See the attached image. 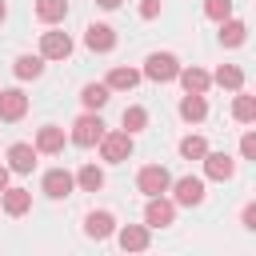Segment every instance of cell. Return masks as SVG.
I'll use <instances>...</instances> for the list:
<instances>
[{
    "label": "cell",
    "mask_w": 256,
    "mask_h": 256,
    "mask_svg": "<svg viewBox=\"0 0 256 256\" xmlns=\"http://www.w3.org/2000/svg\"><path fill=\"white\" fill-rule=\"evenodd\" d=\"M100 136H104V120H100V112H84V116H76V120H72L68 140H72L76 148H92Z\"/></svg>",
    "instance_id": "6da1fadb"
},
{
    "label": "cell",
    "mask_w": 256,
    "mask_h": 256,
    "mask_svg": "<svg viewBox=\"0 0 256 256\" xmlns=\"http://www.w3.org/2000/svg\"><path fill=\"white\" fill-rule=\"evenodd\" d=\"M100 144V156H104V164H124L128 156H132V132H108L104 128V136L96 140Z\"/></svg>",
    "instance_id": "7a4b0ae2"
},
{
    "label": "cell",
    "mask_w": 256,
    "mask_h": 256,
    "mask_svg": "<svg viewBox=\"0 0 256 256\" xmlns=\"http://www.w3.org/2000/svg\"><path fill=\"white\" fill-rule=\"evenodd\" d=\"M176 72H180V60H176L172 52H152V56L144 60V72H140V76H148V80H156V84H168V80H176Z\"/></svg>",
    "instance_id": "3957f363"
},
{
    "label": "cell",
    "mask_w": 256,
    "mask_h": 256,
    "mask_svg": "<svg viewBox=\"0 0 256 256\" xmlns=\"http://www.w3.org/2000/svg\"><path fill=\"white\" fill-rule=\"evenodd\" d=\"M168 184H172V176H168L164 164H144V168L136 172V188H140L144 196H164Z\"/></svg>",
    "instance_id": "277c9868"
},
{
    "label": "cell",
    "mask_w": 256,
    "mask_h": 256,
    "mask_svg": "<svg viewBox=\"0 0 256 256\" xmlns=\"http://www.w3.org/2000/svg\"><path fill=\"white\" fill-rule=\"evenodd\" d=\"M168 192H172V204H184V208L204 204V180L200 176H180L168 184Z\"/></svg>",
    "instance_id": "5b68a950"
},
{
    "label": "cell",
    "mask_w": 256,
    "mask_h": 256,
    "mask_svg": "<svg viewBox=\"0 0 256 256\" xmlns=\"http://www.w3.org/2000/svg\"><path fill=\"white\" fill-rule=\"evenodd\" d=\"M40 188H44V196L64 200V196H72L76 180H72V172H68V168H48V172H44V180H40Z\"/></svg>",
    "instance_id": "8992f818"
},
{
    "label": "cell",
    "mask_w": 256,
    "mask_h": 256,
    "mask_svg": "<svg viewBox=\"0 0 256 256\" xmlns=\"http://www.w3.org/2000/svg\"><path fill=\"white\" fill-rule=\"evenodd\" d=\"M176 220V204L168 196H148V208H144V224L148 228H168Z\"/></svg>",
    "instance_id": "52a82bcc"
},
{
    "label": "cell",
    "mask_w": 256,
    "mask_h": 256,
    "mask_svg": "<svg viewBox=\"0 0 256 256\" xmlns=\"http://www.w3.org/2000/svg\"><path fill=\"white\" fill-rule=\"evenodd\" d=\"M24 112H28V96L20 88H0V120L16 124V120H24Z\"/></svg>",
    "instance_id": "ba28073f"
},
{
    "label": "cell",
    "mask_w": 256,
    "mask_h": 256,
    "mask_svg": "<svg viewBox=\"0 0 256 256\" xmlns=\"http://www.w3.org/2000/svg\"><path fill=\"white\" fill-rule=\"evenodd\" d=\"M40 56L44 60H68L72 56V36L68 32H40Z\"/></svg>",
    "instance_id": "9c48e42d"
},
{
    "label": "cell",
    "mask_w": 256,
    "mask_h": 256,
    "mask_svg": "<svg viewBox=\"0 0 256 256\" xmlns=\"http://www.w3.org/2000/svg\"><path fill=\"white\" fill-rule=\"evenodd\" d=\"M204 176L208 180H232L236 176V160L228 156V152H204Z\"/></svg>",
    "instance_id": "30bf717a"
},
{
    "label": "cell",
    "mask_w": 256,
    "mask_h": 256,
    "mask_svg": "<svg viewBox=\"0 0 256 256\" xmlns=\"http://www.w3.org/2000/svg\"><path fill=\"white\" fill-rule=\"evenodd\" d=\"M84 44L92 52H112L116 48V28L112 24H88L84 28Z\"/></svg>",
    "instance_id": "8fae6325"
},
{
    "label": "cell",
    "mask_w": 256,
    "mask_h": 256,
    "mask_svg": "<svg viewBox=\"0 0 256 256\" xmlns=\"http://www.w3.org/2000/svg\"><path fill=\"white\" fill-rule=\"evenodd\" d=\"M36 156H40L36 144H24V140L12 144V148H8V172H32V168H36Z\"/></svg>",
    "instance_id": "7c38bea8"
},
{
    "label": "cell",
    "mask_w": 256,
    "mask_h": 256,
    "mask_svg": "<svg viewBox=\"0 0 256 256\" xmlns=\"http://www.w3.org/2000/svg\"><path fill=\"white\" fill-rule=\"evenodd\" d=\"M176 80L184 84V92H196V96H204V92L212 88V76H208L204 68H196V64H192V68H184V64H180V72H176Z\"/></svg>",
    "instance_id": "4fadbf2b"
},
{
    "label": "cell",
    "mask_w": 256,
    "mask_h": 256,
    "mask_svg": "<svg viewBox=\"0 0 256 256\" xmlns=\"http://www.w3.org/2000/svg\"><path fill=\"white\" fill-rule=\"evenodd\" d=\"M0 208H4L8 216H24V212L32 208V192H28V188H4V192H0Z\"/></svg>",
    "instance_id": "5bb4252c"
},
{
    "label": "cell",
    "mask_w": 256,
    "mask_h": 256,
    "mask_svg": "<svg viewBox=\"0 0 256 256\" xmlns=\"http://www.w3.org/2000/svg\"><path fill=\"white\" fill-rule=\"evenodd\" d=\"M84 232H88L92 240H108V236L116 232V216H112V212H88V216H84Z\"/></svg>",
    "instance_id": "9a60e30c"
},
{
    "label": "cell",
    "mask_w": 256,
    "mask_h": 256,
    "mask_svg": "<svg viewBox=\"0 0 256 256\" xmlns=\"http://www.w3.org/2000/svg\"><path fill=\"white\" fill-rule=\"evenodd\" d=\"M116 240H120L124 252H144L148 248V224H124L116 232Z\"/></svg>",
    "instance_id": "2e32d148"
},
{
    "label": "cell",
    "mask_w": 256,
    "mask_h": 256,
    "mask_svg": "<svg viewBox=\"0 0 256 256\" xmlns=\"http://www.w3.org/2000/svg\"><path fill=\"white\" fill-rule=\"evenodd\" d=\"M36 152H48V156L64 152V128H56V124H44V128L36 132Z\"/></svg>",
    "instance_id": "e0dca14e"
},
{
    "label": "cell",
    "mask_w": 256,
    "mask_h": 256,
    "mask_svg": "<svg viewBox=\"0 0 256 256\" xmlns=\"http://www.w3.org/2000/svg\"><path fill=\"white\" fill-rule=\"evenodd\" d=\"M244 40H248V24L244 20H232V16L220 20V44L224 48H240Z\"/></svg>",
    "instance_id": "ac0fdd59"
},
{
    "label": "cell",
    "mask_w": 256,
    "mask_h": 256,
    "mask_svg": "<svg viewBox=\"0 0 256 256\" xmlns=\"http://www.w3.org/2000/svg\"><path fill=\"white\" fill-rule=\"evenodd\" d=\"M12 72H16V80H36V76H44V56L36 52H24V56H16V64H12Z\"/></svg>",
    "instance_id": "d6986e66"
},
{
    "label": "cell",
    "mask_w": 256,
    "mask_h": 256,
    "mask_svg": "<svg viewBox=\"0 0 256 256\" xmlns=\"http://www.w3.org/2000/svg\"><path fill=\"white\" fill-rule=\"evenodd\" d=\"M108 96H112L108 84H84V88H80V104H84L88 112H100V108L108 104Z\"/></svg>",
    "instance_id": "ffe728a7"
},
{
    "label": "cell",
    "mask_w": 256,
    "mask_h": 256,
    "mask_svg": "<svg viewBox=\"0 0 256 256\" xmlns=\"http://www.w3.org/2000/svg\"><path fill=\"white\" fill-rule=\"evenodd\" d=\"M180 116H184L188 124H200V120L208 116V100L196 96V92H184V100H180Z\"/></svg>",
    "instance_id": "44dd1931"
},
{
    "label": "cell",
    "mask_w": 256,
    "mask_h": 256,
    "mask_svg": "<svg viewBox=\"0 0 256 256\" xmlns=\"http://www.w3.org/2000/svg\"><path fill=\"white\" fill-rule=\"evenodd\" d=\"M104 84H108L112 92H132V88L140 84V72H136V68H112Z\"/></svg>",
    "instance_id": "7402d4cb"
},
{
    "label": "cell",
    "mask_w": 256,
    "mask_h": 256,
    "mask_svg": "<svg viewBox=\"0 0 256 256\" xmlns=\"http://www.w3.org/2000/svg\"><path fill=\"white\" fill-rule=\"evenodd\" d=\"M64 16H68V0H36V20L60 24Z\"/></svg>",
    "instance_id": "603a6c76"
},
{
    "label": "cell",
    "mask_w": 256,
    "mask_h": 256,
    "mask_svg": "<svg viewBox=\"0 0 256 256\" xmlns=\"http://www.w3.org/2000/svg\"><path fill=\"white\" fill-rule=\"evenodd\" d=\"M212 80H216L220 88H232V92H240V88H244V68H240V64H220Z\"/></svg>",
    "instance_id": "cb8c5ba5"
},
{
    "label": "cell",
    "mask_w": 256,
    "mask_h": 256,
    "mask_svg": "<svg viewBox=\"0 0 256 256\" xmlns=\"http://www.w3.org/2000/svg\"><path fill=\"white\" fill-rule=\"evenodd\" d=\"M232 120H236V124H252V120H256V96H248L244 88H240V96L232 100Z\"/></svg>",
    "instance_id": "d4e9b609"
},
{
    "label": "cell",
    "mask_w": 256,
    "mask_h": 256,
    "mask_svg": "<svg viewBox=\"0 0 256 256\" xmlns=\"http://www.w3.org/2000/svg\"><path fill=\"white\" fill-rule=\"evenodd\" d=\"M72 180H76V188H84V192H100V188H104V168L84 164V168H80Z\"/></svg>",
    "instance_id": "484cf974"
},
{
    "label": "cell",
    "mask_w": 256,
    "mask_h": 256,
    "mask_svg": "<svg viewBox=\"0 0 256 256\" xmlns=\"http://www.w3.org/2000/svg\"><path fill=\"white\" fill-rule=\"evenodd\" d=\"M120 120H124V132H132V136H136V132H144V128H148V108H144V104H128Z\"/></svg>",
    "instance_id": "4316f807"
},
{
    "label": "cell",
    "mask_w": 256,
    "mask_h": 256,
    "mask_svg": "<svg viewBox=\"0 0 256 256\" xmlns=\"http://www.w3.org/2000/svg\"><path fill=\"white\" fill-rule=\"evenodd\" d=\"M204 152H208V140L204 136H184L180 140V156L184 160H204Z\"/></svg>",
    "instance_id": "83f0119b"
},
{
    "label": "cell",
    "mask_w": 256,
    "mask_h": 256,
    "mask_svg": "<svg viewBox=\"0 0 256 256\" xmlns=\"http://www.w3.org/2000/svg\"><path fill=\"white\" fill-rule=\"evenodd\" d=\"M204 16L216 20V24L228 20V16H232V0H204Z\"/></svg>",
    "instance_id": "f1b7e54d"
},
{
    "label": "cell",
    "mask_w": 256,
    "mask_h": 256,
    "mask_svg": "<svg viewBox=\"0 0 256 256\" xmlns=\"http://www.w3.org/2000/svg\"><path fill=\"white\" fill-rule=\"evenodd\" d=\"M240 156H244V160H256V132H252V128L240 136Z\"/></svg>",
    "instance_id": "f546056e"
},
{
    "label": "cell",
    "mask_w": 256,
    "mask_h": 256,
    "mask_svg": "<svg viewBox=\"0 0 256 256\" xmlns=\"http://www.w3.org/2000/svg\"><path fill=\"white\" fill-rule=\"evenodd\" d=\"M240 224H244L248 232H256V204H244V212H240Z\"/></svg>",
    "instance_id": "4dcf8cb0"
},
{
    "label": "cell",
    "mask_w": 256,
    "mask_h": 256,
    "mask_svg": "<svg viewBox=\"0 0 256 256\" xmlns=\"http://www.w3.org/2000/svg\"><path fill=\"white\" fill-rule=\"evenodd\" d=\"M140 16L144 20H156L160 16V0H140Z\"/></svg>",
    "instance_id": "1f68e13d"
},
{
    "label": "cell",
    "mask_w": 256,
    "mask_h": 256,
    "mask_svg": "<svg viewBox=\"0 0 256 256\" xmlns=\"http://www.w3.org/2000/svg\"><path fill=\"white\" fill-rule=\"evenodd\" d=\"M8 188V164H0V192Z\"/></svg>",
    "instance_id": "d6a6232c"
},
{
    "label": "cell",
    "mask_w": 256,
    "mask_h": 256,
    "mask_svg": "<svg viewBox=\"0 0 256 256\" xmlns=\"http://www.w3.org/2000/svg\"><path fill=\"white\" fill-rule=\"evenodd\" d=\"M96 4H100V8H108V12H112V8H120V0H96Z\"/></svg>",
    "instance_id": "836d02e7"
},
{
    "label": "cell",
    "mask_w": 256,
    "mask_h": 256,
    "mask_svg": "<svg viewBox=\"0 0 256 256\" xmlns=\"http://www.w3.org/2000/svg\"><path fill=\"white\" fill-rule=\"evenodd\" d=\"M4 16H8V4H4V0H0V24H4Z\"/></svg>",
    "instance_id": "e575fe53"
}]
</instances>
